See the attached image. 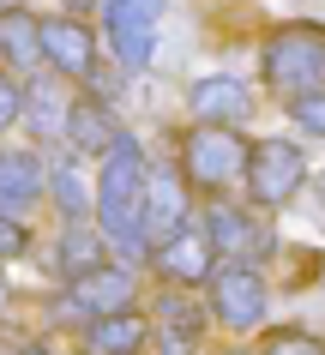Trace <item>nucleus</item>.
I'll return each instance as SVG.
<instances>
[{
    "label": "nucleus",
    "instance_id": "1",
    "mask_svg": "<svg viewBox=\"0 0 325 355\" xmlns=\"http://www.w3.org/2000/svg\"><path fill=\"white\" fill-rule=\"evenodd\" d=\"M96 217L121 253H145V150L127 132L96 168Z\"/></svg>",
    "mask_w": 325,
    "mask_h": 355
},
{
    "label": "nucleus",
    "instance_id": "2",
    "mask_svg": "<svg viewBox=\"0 0 325 355\" xmlns=\"http://www.w3.org/2000/svg\"><path fill=\"white\" fill-rule=\"evenodd\" d=\"M259 67L277 91L313 96L325 91V24H283L271 31V42L259 49Z\"/></svg>",
    "mask_w": 325,
    "mask_h": 355
},
{
    "label": "nucleus",
    "instance_id": "3",
    "mask_svg": "<svg viewBox=\"0 0 325 355\" xmlns=\"http://www.w3.org/2000/svg\"><path fill=\"white\" fill-rule=\"evenodd\" d=\"M181 168H187L199 187H229L247 175V145H241V132L229 127H199L187 132V145H181Z\"/></svg>",
    "mask_w": 325,
    "mask_h": 355
},
{
    "label": "nucleus",
    "instance_id": "4",
    "mask_svg": "<svg viewBox=\"0 0 325 355\" xmlns=\"http://www.w3.org/2000/svg\"><path fill=\"white\" fill-rule=\"evenodd\" d=\"M307 181V163L289 139H265V145H247V193L259 205H289Z\"/></svg>",
    "mask_w": 325,
    "mask_h": 355
},
{
    "label": "nucleus",
    "instance_id": "5",
    "mask_svg": "<svg viewBox=\"0 0 325 355\" xmlns=\"http://www.w3.org/2000/svg\"><path fill=\"white\" fill-rule=\"evenodd\" d=\"M157 6L163 0H103V31L127 67H145L157 55Z\"/></svg>",
    "mask_w": 325,
    "mask_h": 355
},
{
    "label": "nucleus",
    "instance_id": "6",
    "mask_svg": "<svg viewBox=\"0 0 325 355\" xmlns=\"http://www.w3.org/2000/svg\"><path fill=\"white\" fill-rule=\"evenodd\" d=\"M211 313L235 325V331H253L259 319H265V283L253 265H223V271H211Z\"/></svg>",
    "mask_w": 325,
    "mask_h": 355
},
{
    "label": "nucleus",
    "instance_id": "7",
    "mask_svg": "<svg viewBox=\"0 0 325 355\" xmlns=\"http://www.w3.org/2000/svg\"><path fill=\"white\" fill-rule=\"evenodd\" d=\"M187 223V181L169 168H145V241H169Z\"/></svg>",
    "mask_w": 325,
    "mask_h": 355
},
{
    "label": "nucleus",
    "instance_id": "8",
    "mask_svg": "<svg viewBox=\"0 0 325 355\" xmlns=\"http://www.w3.org/2000/svg\"><path fill=\"white\" fill-rule=\"evenodd\" d=\"M37 24H42V55L67 78H103L96 73V37L78 19H37Z\"/></svg>",
    "mask_w": 325,
    "mask_h": 355
},
{
    "label": "nucleus",
    "instance_id": "9",
    "mask_svg": "<svg viewBox=\"0 0 325 355\" xmlns=\"http://www.w3.org/2000/svg\"><path fill=\"white\" fill-rule=\"evenodd\" d=\"M127 301H133V271H121V265H96L85 277H73V307H85L91 319L127 313Z\"/></svg>",
    "mask_w": 325,
    "mask_h": 355
},
{
    "label": "nucleus",
    "instance_id": "10",
    "mask_svg": "<svg viewBox=\"0 0 325 355\" xmlns=\"http://www.w3.org/2000/svg\"><path fill=\"white\" fill-rule=\"evenodd\" d=\"M253 109V96L241 78L229 73H211L193 85V121H205V127H229V121H241V114Z\"/></svg>",
    "mask_w": 325,
    "mask_h": 355
},
{
    "label": "nucleus",
    "instance_id": "11",
    "mask_svg": "<svg viewBox=\"0 0 325 355\" xmlns=\"http://www.w3.org/2000/svg\"><path fill=\"white\" fill-rule=\"evenodd\" d=\"M205 241H211V253L223 247V253H235V265H247V259H259L271 247V229L259 223V217H241V211H211Z\"/></svg>",
    "mask_w": 325,
    "mask_h": 355
},
{
    "label": "nucleus",
    "instance_id": "12",
    "mask_svg": "<svg viewBox=\"0 0 325 355\" xmlns=\"http://www.w3.org/2000/svg\"><path fill=\"white\" fill-rule=\"evenodd\" d=\"M157 271H163L169 283H199V277H211V241H205V235H193V229L169 235V241L157 247Z\"/></svg>",
    "mask_w": 325,
    "mask_h": 355
},
{
    "label": "nucleus",
    "instance_id": "13",
    "mask_svg": "<svg viewBox=\"0 0 325 355\" xmlns=\"http://www.w3.org/2000/svg\"><path fill=\"white\" fill-rule=\"evenodd\" d=\"M42 175H49V168H42L30 150H0V211L42 199Z\"/></svg>",
    "mask_w": 325,
    "mask_h": 355
},
{
    "label": "nucleus",
    "instance_id": "14",
    "mask_svg": "<svg viewBox=\"0 0 325 355\" xmlns=\"http://www.w3.org/2000/svg\"><path fill=\"white\" fill-rule=\"evenodd\" d=\"M67 139H73L78 150H109L121 145V127H115V114L103 109V103H73L67 109Z\"/></svg>",
    "mask_w": 325,
    "mask_h": 355
},
{
    "label": "nucleus",
    "instance_id": "15",
    "mask_svg": "<svg viewBox=\"0 0 325 355\" xmlns=\"http://www.w3.org/2000/svg\"><path fill=\"white\" fill-rule=\"evenodd\" d=\"M145 343V319L139 313H103L85 325V349L91 355H133Z\"/></svg>",
    "mask_w": 325,
    "mask_h": 355
},
{
    "label": "nucleus",
    "instance_id": "16",
    "mask_svg": "<svg viewBox=\"0 0 325 355\" xmlns=\"http://www.w3.org/2000/svg\"><path fill=\"white\" fill-rule=\"evenodd\" d=\"M96 265H103V235L85 229V223H73L67 241H60V271H67V277H85V271H96Z\"/></svg>",
    "mask_w": 325,
    "mask_h": 355
},
{
    "label": "nucleus",
    "instance_id": "17",
    "mask_svg": "<svg viewBox=\"0 0 325 355\" xmlns=\"http://www.w3.org/2000/svg\"><path fill=\"white\" fill-rule=\"evenodd\" d=\"M0 49L19 60V67H30V60L42 55V24L24 19V12H6V19H0Z\"/></svg>",
    "mask_w": 325,
    "mask_h": 355
},
{
    "label": "nucleus",
    "instance_id": "18",
    "mask_svg": "<svg viewBox=\"0 0 325 355\" xmlns=\"http://www.w3.org/2000/svg\"><path fill=\"white\" fill-rule=\"evenodd\" d=\"M163 337H169V355H187V343H199V307H187L181 295H163Z\"/></svg>",
    "mask_w": 325,
    "mask_h": 355
},
{
    "label": "nucleus",
    "instance_id": "19",
    "mask_svg": "<svg viewBox=\"0 0 325 355\" xmlns=\"http://www.w3.org/2000/svg\"><path fill=\"white\" fill-rule=\"evenodd\" d=\"M289 121L301 132H313V139H325V91L313 96H289Z\"/></svg>",
    "mask_w": 325,
    "mask_h": 355
},
{
    "label": "nucleus",
    "instance_id": "20",
    "mask_svg": "<svg viewBox=\"0 0 325 355\" xmlns=\"http://www.w3.org/2000/svg\"><path fill=\"white\" fill-rule=\"evenodd\" d=\"M24 109H30V121H37V132H60L55 121H67V114H60V103H55V91H49V85H37V91L24 96Z\"/></svg>",
    "mask_w": 325,
    "mask_h": 355
},
{
    "label": "nucleus",
    "instance_id": "21",
    "mask_svg": "<svg viewBox=\"0 0 325 355\" xmlns=\"http://www.w3.org/2000/svg\"><path fill=\"white\" fill-rule=\"evenodd\" d=\"M49 181H55L60 205H67V217H85V187H78V175H73V168H55Z\"/></svg>",
    "mask_w": 325,
    "mask_h": 355
},
{
    "label": "nucleus",
    "instance_id": "22",
    "mask_svg": "<svg viewBox=\"0 0 325 355\" xmlns=\"http://www.w3.org/2000/svg\"><path fill=\"white\" fill-rule=\"evenodd\" d=\"M24 114V91H19V78H0V132L12 127Z\"/></svg>",
    "mask_w": 325,
    "mask_h": 355
},
{
    "label": "nucleus",
    "instance_id": "23",
    "mask_svg": "<svg viewBox=\"0 0 325 355\" xmlns=\"http://www.w3.org/2000/svg\"><path fill=\"white\" fill-rule=\"evenodd\" d=\"M265 355H325L313 337H301V331H283V337H271V349Z\"/></svg>",
    "mask_w": 325,
    "mask_h": 355
},
{
    "label": "nucleus",
    "instance_id": "24",
    "mask_svg": "<svg viewBox=\"0 0 325 355\" xmlns=\"http://www.w3.org/2000/svg\"><path fill=\"white\" fill-rule=\"evenodd\" d=\"M12 253H24V223L0 217V259H12Z\"/></svg>",
    "mask_w": 325,
    "mask_h": 355
},
{
    "label": "nucleus",
    "instance_id": "25",
    "mask_svg": "<svg viewBox=\"0 0 325 355\" xmlns=\"http://www.w3.org/2000/svg\"><path fill=\"white\" fill-rule=\"evenodd\" d=\"M67 6H73V12H85V6H96V0H67Z\"/></svg>",
    "mask_w": 325,
    "mask_h": 355
},
{
    "label": "nucleus",
    "instance_id": "26",
    "mask_svg": "<svg viewBox=\"0 0 325 355\" xmlns=\"http://www.w3.org/2000/svg\"><path fill=\"white\" fill-rule=\"evenodd\" d=\"M6 12H12V0H0V19H6Z\"/></svg>",
    "mask_w": 325,
    "mask_h": 355
},
{
    "label": "nucleus",
    "instance_id": "27",
    "mask_svg": "<svg viewBox=\"0 0 325 355\" xmlns=\"http://www.w3.org/2000/svg\"><path fill=\"white\" fill-rule=\"evenodd\" d=\"M0 307H6V277H0Z\"/></svg>",
    "mask_w": 325,
    "mask_h": 355
},
{
    "label": "nucleus",
    "instance_id": "28",
    "mask_svg": "<svg viewBox=\"0 0 325 355\" xmlns=\"http://www.w3.org/2000/svg\"><path fill=\"white\" fill-rule=\"evenodd\" d=\"M19 355H49V349H19Z\"/></svg>",
    "mask_w": 325,
    "mask_h": 355
},
{
    "label": "nucleus",
    "instance_id": "29",
    "mask_svg": "<svg viewBox=\"0 0 325 355\" xmlns=\"http://www.w3.org/2000/svg\"><path fill=\"white\" fill-rule=\"evenodd\" d=\"M319 187H325V175H319Z\"/></svg>",
    "mask_w": 325,
    "mask_h": 355
}]
</instances>
